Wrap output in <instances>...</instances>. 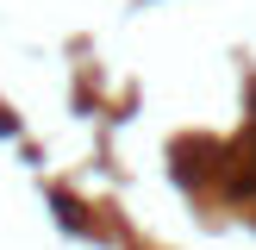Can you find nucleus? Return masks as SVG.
Returning <instances> with one entry per match:
<instances>
[{"label": "nucleus", "mask_w": 256, "mask_h": 250, "mask_svg": "<svg viewBox=\"0 0 256 250\" xmlns=\"http://www.w3.org/2000/svg\"><path fill=\"white\" fill-rule=\"evenodd\" d=\"M50 212H56V219L69 225L75 238H88V232H94V225H88V206H82L75 194H62V188H50Z\"/></svg>", "instance_id": "f257e3e1"}, {"label": "nucleus", "mask_w": 256, "mask_h": 250, "mask_svg": "<svg viewBox=\"0 0 256 250\" xmlns=\"http://www.w3.org/2000/svg\"><path fill=\"white\" fill-rule=\"evenodd\" d=\"M19 132V119H12V112H0V138H12Z\"/></svg>", "instance_id": "f03ea898"}]
</instances>
